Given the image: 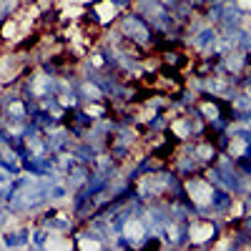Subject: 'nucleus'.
I'll return each mask as SVG.
<instances>
[{
  "mask_svg": "<svg viewBox=\"0 0 251 251\" xmlns=\"http://www.w3.org/2000/svg\"><path fill=\"white\" fill-rule=\"evenodd\" d=\"M206 178L216 183V186H224L226 191L231 194H244V181H241V171L236 169V163H231V158H221L219 163H211Z\"/></svg>",
  "mask_w": 251,
  "mask_h": 251,
  "instance_id": "f257e3e1",
  "label": "nucleus"
},
{
  "mask_svg": "<svg viewBox=\"0 0 251 251\" xmlns=\"http://www.w3.org/2000/svg\"><path fill=\"white\" fill-rule=\"evenodd\" d=\"M121 25H123V35H128L131 43H138V46H151L153 43V25L141 13L123 15Z\"/></svg>",
  "mask_w": 251,
  "mask_h": 251,
  "instance_id": "f03ea898",
  "label": "nucleus"
},
{
  "mask_svg": "<svg viewBox=\"0 0 251 251\" xmlns=\"http://www.w3.org/2000/svg\"><path fill=\"white\" fill-rule=\"evenodd\" d=\"M231 203H234L231 191H226L224 186L211 183V201H208V211L221 214V211H226V208H231Z\"/></svg>",
  "mask_w": 251,
  "mask_h": 251,
  "instance_id": "7ed1b4c3",
  "label": "nucleus"
},
{
  "mask_svg": "<svg viewBox=\"0 0 251 251\" xmlns=\"http://www.w3.org/2000/svg\"><path fill=\"white\" fill-rule=\"evenodd\" d=\"M188 153H191L201 166H211L214 161H216V153H219V149L214 143H203V141H199V143H194L191 149H188Z\"/></svg>",
  "mask_w": 251,
  "mask_h": 251,
  "instance_id": "20e7f679",
  "label": "nucleus"
},
{
  "mask_svg": "<svg viewBox=\"0 0 251 251\" xmlns=\"http://www.w3.org/2000/svg\"><path fill=\"white\" fill-rule=\"evenodd\" d=\"M75 96L80 98V100H91V103H98L103 96H106V93H103L100 88H98V83H93V86H91V78H88V83H83V86H78L75 88Z\"/></svg>",
  "mask_w": 251,
  "mask_h": 251,
  "instance_id": "39448f33",
  "label": "nucleus"
},
{
  "mask_svg": "<svg viewBox=\"0 0 251 251\" xmlns=\"http://www.w3.org/2000/svg\"><path fill=\"white\" fill-rule=\"evenodd\" d=\"M71 153H73L80 163H93L96 156H98V149H96V146H91V143H80V146H75Z\"/></svg>",
  "mask_w": 251,
  "mask_h": 251,
  "instance_id": "423d86ee",
  "label": "nucleus"
},
{
  "mask_svg": "<svg viewBox=\"0 0 251 251\" xmlns=\"http://www.w3.org/2000/svg\"><path fill=\"white\" fill-rule=\"evenodd\" d=\"M216 38H219V35H216L214 28H203V30L196 35V46H199V48H211V46L216 43Z\"/></svg>",
  "mask_w": 251,
  "mask_h": 251,
  "instance_id": "0eeeda50",
  "label": "nucleus"
},
{
  "mask_svg": "<svg viewBox=\"0 0 251 251\" xmlns=\"http://www.w3.org/2000/svg\"><path fill=\"white\" fill-rule=\"evenodd\" d=\"M96 166H98V174H106V176H111L113 174V169H116V163H113V158L111 156H96V161H93Z\"/></svg>",
  "mask_w": 251,
  "mask_h": 251,
  "instance_id": "6e6552de",
  "label": "nucleus"
},
{
  "mask_svg": "<svg viewBox=\"0 0 251 251\" xmlns=\"http://www.w3.org/2000/svg\"><path fill=\"white\" fill-rule=\"evenodd\" d=\"M73 121L80 126V128H93V126H96V118L88 116L86 111H73Z\"/></svg>",
  "mask_w": 251,
  "mask_h": 251,
  "instance_id": "1a4fd4ad",
  "label": "nucleus"
},
{
  "mask_svg": "<svg viewBox=\"0 0 251 251\" xmlns=\"http://www.w3.org/2000/svg\"><path fill=\"white\" fill-rule=\"evenodd\" d=\"M33 246H38V249H46L48 246V228L46 226L33 231Z\"/></svg>",
  "mask_w": 251,
  "mask_h": 251,
  "instance_id": "9d476101",
  "label": "nucleus"
},
{
  "mask_svg": "<svg viewBox=\"0 0 251 251\" xmlns=\"http://www.w3.org/2000/svg\"><path fill=\"white\" fill-rule=\"evenodd\" d=\"M111 156H113L116 161L126 158V156H128V146H126V143H116V146H111Z\"/></svg>",
  "mask_w": 251,
  "mask_h": 251,
  "instance_id": "9b49d317",
  "label": "nucleus"
},
{
  "mask_svg": "<svg viewBox=\"0 0 251 251\" xmlns=\"http://www.w3.org/2000/svg\"><path fill=\"white\" fill-rule=\"evenodd\" d=\"M236 169L241 174H246L251 178V158H244V156H236Z\"/></svg>",
  "mask_w": 251,
  "mask_h": 251,
  "instance_id": "f8f14e48",
  "label": "nucleus"
},
{
  "mask_svg": "<svg viewBox=\"0 0 251 251\" xmlns=\"http://www.w3.org/2000/svg\"><path fill=\"white\" fill-rule=\"evenodd\" d=\"M66 194H68V188H66V186H60V183H50V199H53V201L63 199Z\"/></svg>",
  "mask_w": 251,
  "mask_h": 251,
  "instance_id": "ddd939ff",
  "label": "nucleus"
},
{
  "mask_svg": "<svg viewBox=\"0 0 251 251\" xmlns=\"http://www.w3.org/2000/svg\"><path fill=\"white\" fill-rule=\"evenodd\" d=\"M149 126H151V131H158V128H163V126H166V118H163L161 113H156V116L149 121Z\"/></svg>",
  "mask_w": 251,
  "mask_h": 251,
  "instance_id": "4468645a",
  "label": "nucleus"
},
{
  "mask_svg": "<svg viewBox=\"0 0 251 251\" xmlns=\"http://www.w3.org/2000/svg\"><path fill=\"white\" fill-rule=\"evenodd\" d=\"M3 244L10 246V249H15V246H20V236H18V234H5V236H3Z\"/></svg>",
  "mask_w": 251,
  "mask_h": 251,
  "instance_id": "2eb2a0df",
  "label": "nucleus"
},
{
  "mask_svg": "<svg viewBox=\"0 0 251 251\" xmlns=\"http://www.w3.org/2000/svg\"><path fill=\"white\" fill-rule=\"evenodd\" d=\"M18 236H20V246H28V241H30V228H20Z\"/></svg>",
  "mask_w": 251,
  "mask_h": 251,
  "instance_id": "dca6fc26",
  "label": "nucleus"
},
{
  "mask_svg": "<svg viewBox=\"0 0 251 251\" xmlns=\"http://www.w3.org/2000/svg\"><path fill=\"white\" fill-rule=\"evenodd\" d=\"M108 3L116 8H126V5H131V0H108Z\"/></svg>",
  "mask_w": 251,
  "mask_h": 251,
  "instance_id": "f3484780",
  "label": "nucleus"
},
{
  "mask_svg": "<svg viewBox=\"0 0 251 251\" xmlns=\"http://www.w3.org/2000/svg\"><path fill=\"white\" fill-rule=\"evenodd\" d=\"M244 224H246V226L251 228V214H246V219H244Z\"/></svg>",
  "mask_w": 251,
  "mask_h": 251,
  "instance_id": "a211bd4d",
  "label": "nucleus"
},
{
  "mask_svg": "<svg viewBox=\"0 0 251 251\" xmlns=\"http://www.w3.org/2000/svg\"><path fill=\"white\" fill-rule=\"evenodd\" d=\"M183 3H188V5H191V3H199V0H183Z\"/></svg>",
  "mask_w": 251,
  "mask_h": 251,
  "instance_id": "6ab92c4d",
  "label": "nucleus"
},
{
  "mask_svg": "<svg viewBox=\"0 0 251 251\" xmlns=\"http://www.w3.org/2000/svg\"><path fill=\"white\" fill-rule=\"evenodd\" d=\"M246 203H249V206H251V194H249V199H246Z\"/></svg>",
  "mask_w": 251,
  "mask_h": 251,
  "instance_id": "aec40b11",
  "label": "nucleus"
},
{
  "mask_svg": "<svg viewBox=\"0 0 251 251\" xmlns=\"http://www.w3.org/2000/svg\"><path fill=\"white\" fill-rule=\"evenodd\" d=\"M211 3H219V0H211Z\"/></svg>",
  "mask_w": 251,
  "mask_h": 251,
  "instance_id": "412c9836",
  "label": "nucleus"
},
{
  "mask_svg": "<svg viewBox=\"0 0 251 251\" xmlns=\"http://www.w3.org/2000/svg\"><path fill=\"white\" fill-rule=\"evenodd\" d=\"M249 53H251V50H249Z\"/></svg>",
  "mask_w": 251,
  "mask_h": 251,
  "instance_id": "4be33fe9",
  "label": "nucleus"
}]
</instances>
